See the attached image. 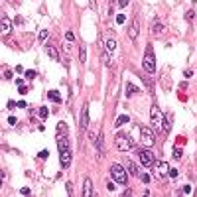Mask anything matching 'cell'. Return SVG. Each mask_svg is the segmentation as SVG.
Segmentation results:
<instances>
[{
  "instance_id": "40",
  "label": "cell",
  "mask_w": 197,
  "mask_h": 197,
  "mask_svg": "<svg viewBox=\"0 0 197 197\" xmlns=\"http://www.w3.org/2000/svg\"><path fill=\"white\" fill-rule=\"evenodd\" d=\"M20 193H22V195H30V187H22Z\"/></svg>"
},
{
  "instance_id": "14",
  "label": "cell",
  "mask_w": 197,
  "mask_h": 197,
  "mask_svg": "<svg viewBox=\"0 0 197 197\" xmlns=\"http://www.w3.org/2000/svg\"><path fill=\"white\" fill-rule=\"evenodd\" d=\"M46 53L52 57L53 61H59L61 57H59V52H57V47H53V46H46Z\"/></svg>"
},
{
  "instance_id": "47",
  "label": "cell",
  "mask_w": 197,
  "mask_h": 197,
  "mask_svg": "<svg viewBox=\"0 0 197 197\" xmlns=\"http://www.w3.org/2000/svg\"><path fill=\"white\" fill-rule=\"evenodd\" d=\"M10 2H12V6H20L22 0H10Z\"/></svg>"
},
{
  "instance_id": "34",
  "label": "cell",
  "mask_w": 197,
  "mask_h": 197,
  "mask_svg": "<svg viewBox=\"0 0 197 197\" xmlns=\"http://www.w3.org/2000/svg\"><path fill=\"white\" fill-rule=\"evenodd\" d=\"M138 178H140V179H142V183H148V181H150V178H148V176H146V173H140V176H138Z\"/></svg>"
},
{
  "instance_id": "6",
  "label": "cell",
  "mask_w": 197,
  "mask_h": 197,
  "mask_svg": "<svg viewBox=\"0 0 197 197\" xmlns=\"http://www.w3.org/2000/svg\"><path fill=\"white\" fill-rule=\"evenodd\" d=\"M138 158H140V164H142L144 167H152V166H154V162H156L154 152H152L150 148H146V146L138 150Z\"/></svg>"
},
{
  "instance_id": "29",
  "label": "cell",
  "mask_w": 197,
  "mask_h": 197,
  "mask_svg": "<svg viewBox=\"0 0 197 197\" xmlns=\"http://www.w3.org/2000/svg\"><path fill=\"white\" fill-rule=\"evenodd\" d=\"M124 22H126V18H124V14H118V16H116V24H124Z\"/></svg>"
},
{
  "instance_id": "23",
  "label": "cell",
  "mask_w": 197,
  "mask_h": 197,
  "mask_svg": "<svg viewBox=\"0 0 197 197\" xmlns=\"http://www.w3.org/2000/svg\"><path fill=\"white\" fill-rule=\"evenodd\" d=\"M103 63H105V67H111V53H108V52H105L103 53Z\"/></svg>"
},
{
  "instance_id": "44",
  "label": "cell",
  "mask_w": 197,
  "mask_h": 197,
  "mask_svg": "<svg viewBox=\"0 0 197 197\" xmlns=\"http://www.w3.org/2000/svg\"><path fill=\"white\" fill-rule=\"evenodd\" d=\"M67 193L73 195V183H71V181H67Z\"/></svg>"
},
{
  "instance_id": "39",
  "label": "cell",
  "mask_w": 197,
  "mask_h": 197,
  "mask_svg": "<svg viewBox=\"0 0 197 197\" xmlns=\"http://www.w3.org/2000/svg\"><path fill=\"white\" fill-rule=\"evenodd\" d=\"M16 107H18V108H26L28 105H26V101H18V103H16Z\"/></svg>"
},
{
  "instance_id": "26",
  "label": "cell",
  "mask_w": 197,
  "mask_h": 197,
  "mask_svg": "<svg viewBox=\"0 0 197 197\" xmlns=\"http://www.w3.org/2000/svg\"><path fill=\"white\" fill-rule=\"evenodd\" d=\"M47 36H49V34H47V30H41V32H40V36H38V40L43 43V41L47 40Z\"/></svg>"
},
{
  "instance_id": "1",
  "label": "cell",
  "mask_w": 197,
  "mask_h": 197,
  "mask_svg": "<svg viewBox=\"0 0 197 197\" xmlns=\"http://www.w3.org/2000/svg\"><path fill=\"white\" fill-rule=\"evenodd\" d=\"M150 118H152V128H154V132H162L164 130V114L160 112V107L154 103L150 108Z\"/></svg>"
},
{
  "instance_id": "33",
  "label": "cell",
  "mask_w": 197,
  "mask_h": 197,
  "mask_svg": "<svg viewBox=\"0 0 197 197\" xmlns=\"http://www.w3.org/2000/svg\"><path fill=\"white\" fill-rule=\"evenodd\" d=\"M128 4H130V0H118V6H120V8H126Z\"/></svg>"
},
{
  "instance_id": "46",
  "label": "cell",
  "mask_w": 197,
  "mask_h": 197,
  "mask_svg": "<svg viewBox=\"0 0 197 197\" xmlns=\"http://www.w3.org/2000/svg\"><path fill=\"white\" fill-rule=\"evenodd\" d=\"M8 108H16V103H14V101H8Z\"/></svg>"
},
{
  "instance_id": "5",
  "label": "cell",
  "mask_w": 197,
  "mask_h": 197,
  "mask_svg": "<svg viewBox=\"0 0 197 197\" xmlns=\"http://www.w3.org/2000/svg\"><path fill=\"white\" fill-rule=\"evenodd\" d=\"M140 142L146 148H152L156 144V132L150 126H140Z\"/></svg>"
},
{
  "instance_id": "27",
  "label": "cell",
  "mask_w": 197,
  "mask_h": 197,
  "mask_svg": "<svg viewBox=\"0 0 197 197\" xmlns=\"http://www.w3.org/2000/svg\"><path fill=\"white\" fill-rule=\"evenodd\" d=\"M26 73V79H30V81H32V79H36V75H38V73H36L34 69H30V71H24Z\"/></svg>"
},
{
  "instance_id": "35",
  "label": "cell",
  "mask_w": 197,
  "mask_h": 197,
  "mask_svg": "<svg viewBox=\"0 0 197 197\" xmlns=\"http://www.w3.org/2000/svg\"><path fill=\"white\" fill-rule=\"evenodd\" d=\"M183 77H185V79L193 77V71H191V69H185V71H183Z\"/></svg>"
},
{
  "instance_id": "31",
  "label": "cell",
  "mask_w": 197,
  "mask_h": 197,
  "mask_svg": "<svg viewBox=\"0 0 197 197\" xmlns=\"http://www.w3.org/2000/svg\"><path fill=\"white\" fill-rule=\"evenodd\" d=\"M193 16H195L193 10H187V12H185V20H187V22H189V20H193Z\"/></svg>"
},
{
  "instance_id": "19",
  "label": "cell",
  "mask_w": 197,
  "mask_h": 197,
  "mask_svg": "<svg viewBox=\"0 0 197 197\" xmlns=\"http://www.w3.org/2000/svg\"><path fill=\"white\" fill-rule=\"evenodd\" d=\"M79 61L81 63L87 61V47H85V43H79Z\"/></svg>"
},
{
  "instance_id": "13",
  "label": "cell",
  "mask_w": 197,
  "mask_h": 197,
  "mask_svg": "<svg viewBox=\"0 0 197 197\" xmlns=\"http://www.w3.org/2000/svg\"><path fill=\"white\" fill-rule=\"evenodd\" d=\"M57 148H59V152H63V150H67L69 148V140H67V136H61V134H57Z\"/></svg>"
},
{
  "instance_id": "15",
  "label": "cell",
  "mask_w": 197,
  "mask_h": 197,
  "mask_svg": "<svg viewBox=\"0 0 197 197\" xmlns=\"http://www.w3.org/2000/svg\"><path fill=\"white\" fill-rule=\"evenodd\" d=\"M83 195L85 197H93V181L89 178H87L85 183H83Z\"/></svg>"
},
{
  "instance_id": "45",
  "label": "cell",
  "mask_w": 197,
  "mask_h": 197,
  "mask_svg": "<svg viewBox=\"0 0 197 197\" xmlns=\"http://www.w3.org/2000/svg\"><path fill=\"white\" fill-rule=\"evenodd\" d=\"M2 185H4V172L0 170V187H2Z\"/></svg>"
},
{
  "instance_id": "18",
  "label": "cell",
  "mask_w": 197,
  "mask_h": 197,
  "mask_svg": "<svg viewBox=\"0 0 197 197\" xmlns=\"http://www.w3.org/2000/svg\"><path fill=\"white\" fill-rule=\"evenodd\" d=\"M105 47H107V52H108V53H112L114 49H116V41H114V38H107Z\"/></svg>"
},
{
  "instance_id": "42",
  "label": "cell",
  "mask_w": 197,
  "mask_h": 197,
  "mask_svg": "<svg viewBox=\"0 0 197 197\" xmlns=\"http://www.w3.org/2000/svg\"><path fill=\"white\" fill-rule=\"evenodd\" d=\"M107 189H108V191H114V183H112V181H107Z\"/></svg>"
},
{
  "instance_id": "32",
  "label": "cell",
  "mask_w": 197,
  "mask_h": 197,
  "mask_svg": "<svg viewBox=\"0 0 197 197\" xmlns=\"http://www.w3.org/2000/svg\"><path fill=\"white\" fill-rule=\"evenodd\" d=\"M38 156H40L41 160H46V158L49 156V150H41V152H40V154H38Z\"/></svg>"
},
{
  "instance_id": "4",
  "label": "cell",
  "mask_w": 197,
  "mask_h": 197,
  "mask_svg": "<svg viewBox=\"0 0 197 197\" xmlns=\"http://www.w3.org/2000/svg\"><path fill=\"white\" fill-rule=\"evenodd\" d=\"M111 176H112V179L116 181V183L124 185L126 179H128V172H126V167L122 164H112L111 166Z\"/></svg>"
},
{
  "instance_id": "24",
  "label": "cell",
  "mask_w": 197,
  "mask_h": 197,
  "mask_svg": "<svg viewBox=\"0 0 197 197\" xmlns=\"http://www.w3.org/2000/svg\"><path fill=\"white\" fill-rule=\"evenodd\" d=\"M65 134V132H67V124H65V122H59V124H57V134Z\"/></svg>"
},
{
  "instance_id": "20",
  "label": "cell",
  "mask_w": 197,
  "mask_h": 197,
  "mask_svg": "<svg viewBox=\"0 0 197 197\" xmlns=\"http://www.w3.org/2000/svg\"><path fill=\"white\" fill-rule=\"evenodd\" d=\"M47 97H49V101H53V103H61V95L57 91H47Z\"/></svg>"
},
{
  "instance_id": "41",
  "label": "cell",
  "mask_w": 197,
  "mask_h": 197,
  "mask_svg": "<svg viewBox=\"0 0 197 197\" xmlns=\"http://www.w3.org/2000/svg\"><path fill=\"white\" fill-rule=\"evenodd\" d=\"M4 79H6V81H10V79H12V71H4Z\"/></svg>"
},
{
  "instance_id": "25",
  "label": "cell",
  "mask_w": 197,
  "mask_h": 197,
  "mask_svg": "<svg viewBox=\"0 0 197 197\" xmlns=\"http://www.w3.org/2000/svg\"><path fill=\"white\" fill-rule=\"evenodd\" d=\"M40 116H41V118H47V116H49L47 107H40Z\"/></svg>"
},
{
  "instance_id": "30",
  "label": "cell",
  "mask_w": 197,
  "mask_h": 197,
  "mask_svg": "<svg viewBox=\"0 0 197 197\" xmlns=\"http://www.w3.org/2000/svg\"><path fill=\"white\" fill-rule=\"evenodd\" d=\"M65 40H67V41H75V36H73V32H67V34H65Z\"/></svg>"
},
{
  "instance_id": "2",
  "label": "cell",
  "mask_w": 197,
  "mask_h": 197,
  "mask_svg": "<svg viewBox=\"0 0 197 197\" xmlns=\"http://www.w3.org/2000/svg\"><path fill=\"white\" fill-rule=\"evenodd\" d=\"M142 67L146 73H156V57H154V49H152V46H146V53L142 57Z\"/></svg>"
},
{
  "instance_id": "12",
  "label": "cell",
  "mask_w": 197,
  "mask_h": 197,
  "mask_svg": "<svg viewBox=\"0 0 197 197\" xmlns=\"http://www.w3.org/2000/svg\"><path fill=\"white\" fill-rule=\"evenodd\" d=\"M10 32H12V20L10 18H2V20H0V34L8 36Z\"/></svg>"
},
{
  "instance_id": "21",
  "label": "cell",
  "mask_w": 197,
  "mask_h": 197,
  "mask_svg": "<svg viewBox=\"0 0 197 197\" xmlns=\"http://www.w3.org/2000/svg\"><path fill=\"white\" fill-rule=\"evenodd\" d=\"M132 95H138V87H134L132 83H126V97H132Z\"/></svg>"
},
{
  "instance_id": "22",
  "label": "cell",
  "mask_w": 197,
  "mask_h": 197,
  "mask_svg": "<svg viewBox=\"0 0 197 197\" xmlns=\"http://www.w3.org/2000/svg\"><path fill=\"white\" fill-rule=\"evenodd\" d=\"M126 122H128V116H126V114H122V116H118V118H116L114 126H116V128H120V126H124Z\"/></svg>"
},
{
  "instance_id": "36",
  "label": "cell",
  "mask_w": 197,
  "mask_h": 197,
  "mask_svg": "<svg viewBox=\"0 0 197 197\" xmlns=\"http://www.w3.org/2000/svg\"><path fill=\"white\" fill-rule=\"evenodd\" d=\"M18 93H20V95H26V93H28V87H26V85H20Z\"/></svg>"
},
{
  "instance_id": "37",
  "label": "cell",
  "mask_w": 197,
  "mask_h": 197,
  "mask_svg": "<svg viewBox=\"0 0 197 197\" xmlns=\"http://www.w3.org/2000/svg\"><path fill=\"white\" fill-rule=\"evenodd\" d=\"M167 176H172V178H178V170H176V167H170V173H167Z\"/></svg>"
},
{
  "instance_id": "11",
  "label": "cell",
  "mask_w": 197,
  "mask_h": 197,
  "mask_svg": "<svg viewBox=\"0 0 197 197\" xmlns=\"http://www.w3.org/2000/svg\"><path fill=\"white\" fill-rule=\"evenodd\" d=\"M122 166L126 167V172L130 173V176H136V178L140 176V167H138V166L132 162V160H124V164H122Z\"/></svg>"
},
{
  "instance_id": "3",
  "label": "cell",
  "mask_w": 197,
  "mask_h": 197,
  "mask_svg": "<svg viewBox=\"0 0 197 197\" xmlns=\"http://www.w3.org/2000/svg\"><path fill=\"white\" fill-rule=\"evenodd\" d=\"M114 146H116V150L118 152H128V150H132L134 148V140L130 138V134H116L114 138Z\"/></svg>"
},
{
  "instance_id": "43",
  "label": "cell",
  "mask_w": 197,
  "mask_h": 197,
  "mask_svg": "<svg viewBox=\"0 0 197 197\" xmlns=\"http://www.w3.org/2000/svg\"><path fill=\"white\" fill-rule=\"evenodd\" d=\"M179 193H191V185H185L183 189H181V191Z\"/></svg>"
},
{
  "instance_id": "17",
  "label": "cell",
  "mask_w": 197,
  "mask_h": 197,
  "mask_svg": "<svg viewBox=\"0 0 197 197\" xmlns=\"http://www.w3.org/2000/svg\"><path fill=\"white\" fill-rule=\"evenodd\" d=\"M152 34H154V36H162L164 34V24H162V22H154V24H152Z\"/></svg>"
},
{
  "instance_id": "38",
  "label": "cell",
  "mask_w": 197,
  "mask_h": 197,
  "mask_svg": "<svg viewBox=\"0 0 197 197\" xmlns=\"http://www.w3.org/2000/svg\"><path fill=\"white\" fill-rule=\"evenodd\" d=\"M16 122H18V118H14V116H10V118H8V124L10 126H16Z\"/></svg>"
},
{
  "instance_id": "8",
  "label": "cell",
  "mask_w": 197,
  "mask_h": 197,
  "mask_svg": "<svg viewBox=\"0 0 197 197\" xmlns=\"http://www.w3.org/2000/svg\"><path fill=\"white\" fill-rule=\"evenodd\" d=\"M138 34H140V24H138V20H132L128 26V38L130 40H138Z\"/></svg>"
},
{
  "instance_id": "9",
  "label": "cell",
  "mask_w": 197,
  "mask_h": 197,
  "mask_svg": "<svg viewBox=\"0 0 197 197\" xmlns=\"http://www.w3.org/2000/svg\"><path fill=\"white\" fill-rule=\"evenodd\" d=\"M89 126V105H83L81 108V122H79V128L81 130H87Z\"/></svg>"
},
{
  "instance_id": "28",
  "label": "cell",
  "mask_w": 197,
  "mask_h": 197,
  "mask_svg": "<svg viewBox=\"0 0 197 197\" xmlns=\"http://www.w3.org/2000/svg\"><path fill=\"white\" fill-rule=\"evenodd\" d=\"M181 156H183L181 148H173V158H176V160H181Z\"/></svg>"
},
{
  "instance_id": "7",
  "label": "cell",
  "mask_w": 197,
  "mask_h": 197,
  "mask_svg": "<svg viewBox=\"0 0 197 197\" xmlns=\"http://www.w3.org/2000/svg\"><path fill=\"white\" fill-rule=\"evenodd\" d=\"M167 173H170V164L167 162H158L156 170H152V176H154L156 179H164Z\"/></svg>"
},
{
  "instance_id": "10",
  "label": "cell",
  "mask_w": 197,
  "mask_h": 197,
  "mask_svg": "<svg viewBox=\"0 0 197 197\" xmlns=\"http://www.w3.org/2000/svg\"><path fill=\"white\" fill-rule=\"evenodd\" d=\"M59 164H61V167L63 170H67V167L71 166V150L67 148V150H63V152H59Z\"/></svg>"
},
{
  "instance_id": "16",
  "label": "cell",
  "mask_w": 197,
  "mask_h": 197,
  "mask_svg": "<svg viewBox=\"0 0 197 197\" xmlns=\"http://www.w3.org/2000/svg\"><path fill=\"white\" fill-rule=\"evenodd\" d=\"M172 122H173V114L167 112L164 116V132H170V130H172Z\"/></svg>"
}]
</instances>
